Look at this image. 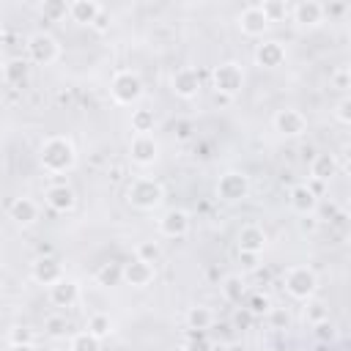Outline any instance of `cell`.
I'll use <instances>...</instances> for the list:
<instances>
[{
    "instance_id": "6da1fadb",
    "label": "cell",
    "mask_w": 351,
    "mask_h": 351,
    "mask_svg": "<svg viewBox=\"0 0 351 351\" xmlns=\"http://www.w3.org/2000/svg\"><path fill=\"white\" fill-rule=\"evenodd\" d=\"M38 162L47 173L52 176H60V173H69L74 165H77V151H74V143L63 134H52L41 143L38 148Z\"/></svg>"
},
{
    "instance_id": "7a4b0ae2",
    "label": "cell",
    "mask_w": 351,
    "mask_h": 351,
    "mask_svg": "<svg viewBox=\"0 0 351 351\" xmlns=\"http://www.w3.org/2000/svg\"><path fill=\"white\" fill-rule=\"evenodd\" d=\"M126 200L129 206H134L137 211H154L162 200H165V189L156 178H148V176H140L134 178L129 186H126Z\"/></svg>"
},
{
    "instance_id": "3957f363",
    "label": "cell",
    "mask_w": 351,
    "mask_h": 351,
    "mask_svg": "<svg viewBox=\"0 0 351 351\" xmlns=\"http://www.w3.org/2000/svg\"><path fill=\"white\" fill-rule=\"evenodd\" d=\"M282 285H285V293H288L291 299H296V302H310L313 293H315V288H318V277H315V271H313L310 266L296 263V266H291V269L285 271Z\"/></svg>"
},
{
    "instance_id": "277c9868",
    "label": "cell",
    "mask_w": 351,
    "mask_h": 351,
    "mask_svg": "<svg viewBox=\"0 0 351 351\" xmlns=\"http://www.w3.org/2000/svg\"><path fill=\"white\" fill-rule=\"evenodd\" d=\"M211 85H214L217 96L233 99V96H239V90L244 88V69H241L236 60H225V63L214 66V71H211Z\"/></svg>"
},
{
    "instance_id": "5b68a950",
    "label": "cell",
    "mask_w": 351,
    "mask_h": 351,
    "mask_svg": "<svg viewBox=\"0 0 351 351\" xmlns=\"http://www.w3.org/2000/svg\"><path fill=\"white\" fill-rule=\"evenodd\" d=\"M110 93H112L115 104L129 107V104H134V101L143 96V80H140L134 71L121 69V71H115L112 80H110Z\"/></svg>"
},
{
    "instance_id": "8992f818",
    "label": "cell",
    "mask_w": 351,
    "mask_h": 351,
    "mask_svg": "<svg viewBox=\"0 0 351 351\" xmlns=\"http://www.w3.org/2000/svg\"><path fill=\"white\" fill-rule=\"evenodd\" d=\"M60 55V47H58V38L52 33H44V30H36L27 36V58L30 63L36 66H52Z\"/></svg>"
},
{
    "instance_id": "52a82bcc",
    "label": "cell",
    "mask_w": 351,
    "mask_h": 351,
    "mask_svg": "<svg viewBox=\"0 0 351 351\" xmlns=\"http://www.w3.org/2000/svg\"><path fill=\"white\" fill-rule=\"evenodd\" d=\"M250 195V178L241 170H228L217 181V197L225 203H239Z\"/></svg>"
},
{
    "instance_id": "ba28073f",
    "label": "cell",
    "mask_w": 351,
    "mask_h": 351,
    "mask_svg": "<svg viewBox=\"0 0 351 351\" xmlns=\"http://www.w3.org/2000/svg\"><path fill=\"white\" fill-rule=\"evenodd\" d=\"M271 123H274V132H277L280 137H288V140L302 137V134L307 132V118H304L299 110H293V107L277 110L274 118H271Z\"/></svg>"
},
{
    "instance_id": "9c48e42d",
    "label": "cell",
    "mask_w": 351,
    "mask_h": 351,
    "mask_svg": "<svg viewBox=\"0 0 351 351\" xmlns=\"http://www.w3.org/2000/svg\"><path fill=\"white\" fill-rule=\"evenodd\" d=\"M129 156L137 167H148L159 159V143L154 134H132L129 140Z\"/></svg>"
},
{
    "instance_id": "30bf717a",
    "label": "cell",
    "mask_w": 351,
    "mask_h": 351,
    "mask_svg": "<svg viewBox=\"0 0 351 351\" xmlns=\"http://www.w3.org/2000/svg\"><path fill=\"white\" fill-rule=\"evenodd\" d=\"M30 277L38 282V285H55L60 277H63V266L55 255H38L33 263H30Z\"/></svg>"
},
{
    "instance_id": "8fae6325",
    "label": "cell",
    "mask_w": 351,
    "mask_h": 351,
    "mask_svg": "<svg viewBox=\"0 0 351 351\" xmlns=\"http://www.w3.org/2000/svg\"><path fill=\"white\" fill-rule=\"evenodd\" d=\"M170 88L178 99H195L200 93V71L192 69V66H181L173 80H170Z\"/></svg>"
},
{
    "instance_id": "7c38bea8",
    "label": "cell",
    "mask_w": 351,
    "mask_h": 351,
    "mask_svg": "<svg viewBox=\"0 0 351 351\" xmlns=\"http://www.w3.org/2000/svg\"><path fill=\"white\" fill-rule=\"evenodd\" d=\"M252 58H255V63H258L261 69H277V66L285 63V47H282V41H277V38H263V41L255 47Z\"/></svg>"
},
{
    "instance_id": "4fadbf2b",
    "label": "cell",
    "mask_w": 351,
    "mask_h": 351,
    "mask_svg": "<svg viewBox=\"0 0 351 351\" xmlns=\"http://www.w3.org/2000/svg\"><path fill=\"white\" fill-rule=\"evenodd\" d=\"M159 233L165 239H184L189 233V214L184 208H170L159 219Z\"/></svg>"
},
{
    "instance_id": "5bb4252c",
    "label": "cell",
    "mask_w": 351,
    "mask_h": 351,
    "mask_svg": "<svg viewBox=\"0 0 351 351\" xmlns=\"http://www.w3.org/2000/svg\"><path fill=\"white\" fill-rule=\"evenodd\" d=\"M266 27H269V19L263 16V11H261L258 3H255V5H247V8L239 14V30H241L244 36L261 38V36L266 33Z\"/></svg>"
},
{
    "instance_id": "9a60e30c",
    "label": "cell",
    "mask_w": 351,
    "mask_h": 351,
    "mask_svg": "<svg viewBox=\"0 0 351 351\" xmlns=\"http://www.w3.org/2000/svg\"><path fill=\"white\" fill-rule=\"evenodd\" d=\"M288 203L299 217H313L315 206H318V195L307 186V184H293L288 192Z\"/></svg>"
},
{
    "instance_id": "2e32d148",
    "label": "cell",
    "mask_w": 351,
    "mask_h": 351,
    "mask_svg": "<svg viewBox=\"0 0 351 351\" xmlns=\"http://www.w3.org/2000/svg\"><path fill=\"white\" fill-rule=\"evenodd\" d=\"M44 203H47L52 211H58V214H69V211L74 208V203H77V195H74V189L66 186V184H52V186H47V192H44Z\"/></svg>"
},
{
    "instance_id": "e0dca14e",
    "label": "cell",
    "mask_w": 351,
    "mask_h": 351,
    "mask_svg": "<svg viewBox=\"0 0 351 351\" xmlns=\"http://www.w3.org/2000/svg\"><path fill=\"white\" fill-rule=\"evenodd\" d=\"M154 274H156L154 266L145 263V261H140V258H132V261L123 263V282L132 285V288H145V285H151V282H154Z\"/></svg>"
},
{
    "instance_id": "ac0fdd59",
    "label": "cell",
    "mask_w": 351,
    "mask_h": 351,
    "mask_svg": "<svg viewBox=\"0 0 351 351\" xmlns=\"http://www.w3.org/2000/svg\"><path fill=\"white\" fill-rule=\"evenodd\" d=\"M77 299H80V282L77 280L63 274L55 285H49V302L55 307H71V304H77Z\"/></svg>"
},
{
    "instance_id": "d6986e66",
    "label": "cell",
    "mask_w": 351,
    "mask_h": 351,
    "mask_svg": "<svg viewBox=\"0 0 351 351\" xmlns=\"http://www.w3.org/2000/svg\"><path fill=\"white\" fill-rule=\"evenodd\" d=\"M291 16H293V22H299L302 27H315V25H321V19H324V3H318V0H299V3L291 8Z\"/></svg>"
},
{
    "instance_id": "ffe728a7",
    "label": "cell",
    "mask_w": 351,
    "mask_h": 351,
    "mask_svg": "<svg viewBox=\"0 0 351 351\" xmlns=\"http://www.w3.org/2000/svg\"><path fill=\"white\" fill-rule=\"evenodd\" d=\"M266 230L261 225H244L239 230V252H252V255H261L266 250Z\"/></svg>"
},
{
    "instance_id": "44dd1931",
    "label": "cell",
    "mask_w": 351,
    "mask_h": 351,
    "mask_svg": "<svg viewBox=\"0 0 351 351\" xmlns=\"http://www.w3.org/2000/svg\"><path fill=\"white\" fill-rule=\"evenodd\" d=\"M99 11H101V3H96V0H71L69 3V19L71 22H77V25H93V19L99 16Z\"/></svg>"
},
{
    "instance_id": "7402d4cb",
    "label": "cell",
    "mask_w": 351,
    "mask_h": 351,
    "mask_svg": "<svg viewBox=\"0 0 351 351\" xmlns=\"http://www.w3.org/2000/svg\"><path fill=\"white\" fill-rule=\"evenodd\" d=\"M332 176H337V159L335 154H318L310 162V181L315 184H326Z\"/></svg>"
},
{
    "instance_id": "603a6c76",
    "label": "cell",
    "mask_w": 351,
    "mask_h": 351,
    "mask_svg": "<svg viewBox=\"0 0 351 351\" xmlns=\"http://www.w3.org/2000/svg\"><path fill=\"white\" fill-rule=\"evenodd\" d=\"M8 217L16 222V225H30L38 219V206L36 200L30 197H14L11 206H8Z\"/></svg>"
},
{
    "instance_id": "cb8c5ba5",
    "label": "cell",
    "mask_w": 351,
    "mask_h": 351,
    "mask_svg": "<svg viewBox=\"0 0 351 351\" xmlns=\"http://www.w3.org/2000/svg\"><path fill=\"white\" fill-rule=\"evenodd\" d=\"M219 291H222L225 302H230V304H241V302H244V296H247V285H244L241 274H228V277L222 280Z\"/></svg>"
},
{
    "instance_id": "d4e9b609",
    "label": "cell",
    "mask_w": 351,
    "mask_h": 351,
    "mask_svg": "<svg viewBox=\"0 0 351 351\" xmlns=\"http://www.w3.org/2000/svg\"><path fill=\"white\" fill-rule=\"evenodd\" d=\"M214 324V313L206 304H195L186 313V326L189 332H208V326Z\"/></svg>"
},
{
    "instance_id": "484cf974",
    "label": "cell",
    "mask_w": 351,
    "mask_h": 351,
    "mask_svg": "<svg viewBox=\"0 0 351 351\" xmlns=\"http://www.w3.org/2000/svg\"><path fill=\"white\" fill-rule=\"evenodd\" d=\"M96 282L104 285V288L121 285V282H123V263H115V261L101 263V266L96 269Z\"/></svg>"
},
{
    "instance_id": "4316f807",
    "label": "cell",
    "mask_w": 351,
    "mask_h": 351,
    "mask_svg": "<svg viewBox=\"0 0 351 351\" xmlns=\"http://www.w3.org/2000/svg\"><path fill=\"white\" fill-rule=\"evenodd\" d=\"M129 126H132V132H134V134H151V132H154V126H156V115H154V110H145V107L132 110Z\"/></svg>"
},
{
    "instance_id": "83f0119b",
    "label": "cell",
    "mask_w": 351,
    "mask_h": 351,
    "mask_svg": "<svg viewBox=\"0 0 351 351\" xmlns=\"http://www.w3.org/2000/svg\"><path fill=\"white\" fill-rule=\"evenodd\" d=\"M3 80H5L8 85H22V82L27 80V60H22V58L5 60V66H3Z\"/></svg>"
},
{
    "instance_id": "f1b7e54d",
    "label": "cell",
    "mask_w": 351,
    "mask_h": 351,
    "mask_svg": "<svg viewBox=\"0 0 351 351\" xmlns=\"http://www.w3.org/2000/svg\"><path fill=\"white\" fill-rule=\"evenodd\" d=\"M85 332H90L93 337L104 340V337L112 332V318H110L107 313H93V315L88 318V326H85Z\"/></svg>"
},
{
    "instance_id": "f546056e",
    "label": "cell",
    "mask_w": 351,
    "mask_h": 351,
    "mask_svg": "<svg viewBox=\"0 0 351 351\" xmlns=\"http://www.w3.org/2000/svg\"><path fill=\"white\" fill-rule=\"evenodd\" d=\"M41 16L47 22H60L69 16V3L66 0H44L41 3Z\"/></svg>"
},
{
    "instance_id": "4dcf8cb0",
    "label": "cell",
    "mask_w": 351,
    "mask_h": 351,
    "mask_svg": "<svg viewBox=\"0 0 351 351\" xmlns=\"http://www.w3.org/2000/svg\"><path fill=\"white\" fill-rule=\"evenodd\" d=\"M69 351H101V340L93 337L90 332H77L71 335V343H69Z\"/></svg>"
},
{
    "instance_id": "1f68e13d",
    "label": "cell",
    "mask_w": 351,
    "mask_h": 351,
    "mask_svg": "<svg viewBox=\"0 0 351 351\" xmlns=\"http://www.w3.org/2000/svg\"><path fill=\"white\" fill-rule=\"evenodd\" d=\"M258 5H261V11H263V16L269 19V25H271V22H280V19H285V16L291 14L288 3H282V0H263V3H258Z\"/></svg>"
},
{
    "instance_id": "d6a6232c",
    "label": "cell",
    "mask_w": 351,
    "mask_h": 351,
    "mask_svg": "<svg viewBox=\"0 0 351 351\" xmlns=\"http://www.w3.org/2000/svg\"><path fill=\"white\" fill-rule=\"evenodd\" d=\"M244 310L250 313V315H266L269 310H271V299L266 296V293H250V296H244Z\"/></svg>"
},
{
    "instance_id": "836d02e7",
    "label": "cell",
    "mask_w": 351,
    "mask_h": 351,
    "mask_svg": "<svg viewBox=\"0 0 351 351\" xmlns=\"http://www.w3.org/2000/svg\"><path fill=\"white\" fill-rule=\"evenodd\" d=\"M44 332H47L52 340L66 337V335H69V321H66V315H60V313L47 315V318H44Z\"/></svg>"
},
{
    "instance_id": "e575fe53",
    "label": "cell",
    "mask_w": 351,
    "mask_h": 351,
    "mask_svg": "<svg viewBox=\"0 0 351 351\" xmlns=\"http://www.w3.org/2000/svg\"><path fill=\"white\" fill-rule=\"evenodd\" d=\"M159 255H162L159 241H140L137 250H134V258H140V261H145V263H151V266L159 261Z\"/></svg>"
},
{
    "instance_id": "d590c367",
    "label": "cell",
    "mask_w": 351,
    "mask_h": 351,
    "mask_svg": "<svg viewBox=\"0 0 351 351\" xmlns=\"http://www.w3.org/2000/svg\"><path fill=\"white\" fill-rule=\"evenodd\" d=\"M335 324L329 321V318H324V321H318V324H313V337L318 340V346H329L332 340H335Z\"/></svg>"
},
{
    "instance_id": "8d00e7d4",
    "label": "cell",
    "mask_w": 351,
    "mask_h": 351,
    "mask_svg": "<svg viewBox=\"0 0 351 351\" xmlns=\"http://www.w3.org/2000/svg\"><path fill=\"white\" fill-rule=\"evenodd\" d=\"M329 82L346 96L348 93V88H351V74H348V66H337L332 74H329Z\"/></svg>"
},
{
    "instance_id": "74e56055",
    "label": "cell",
    "mask_w": 351,
    "mask_h": 351,
    "mask_svg": "<svg viewBox=\"0 0 351 351\" xmlns=\"http://www.w3.org/2000/svg\"><path fill=\"white\" fill-rule=\"evenodd\" d=\"M266 321H269V326L271 329H288V324H291V315H288V310L285 307H271L269 313H266Z\"/></svg>"
},
{
    "instance_id": "f35d334b",
    "label": "cell",
    "mask_w": 351,
    "mask_h": 351,
    "mask_svg": "<svg viewBox=\"0 0 351 351\" xmlns=\"http://www.w3.org/2000/svg\"><path fill=\"white\" fill-rule=\"evenodd\" d=\"M304 318L310 321V326L318 324V321H324V318H329L326 304H324V302H307V307H304Z\"/></svg>"
},
{
    "instance_id": "ab89813d",
    "label": "cell",
    "mask_w": 351,
    "mask_h": 351,
    "mask_svg": "<svg viewBox=\"0 0 351 351\" xmlns=\"http://www.w3.org/2000/svg\"><path fill=\"white\" fill-rule=\"evenodd\" d=\"M184 351H211L208 335L206 332H189V340H186Z\"/></svg>"
},
{
    "instance_id": "60d3db41",
    "label": "cell",
    "mask_w": 351,
    "mask_h": 351,
    "mask_svg": "<svg viewBox=\"0 0 351 351\" xmlns=\"http://www.w3.org/2000/svg\"><path fill=\"white\" fill-rule=\"evenodd\" d=\"M335 118H337L343 126L351 123V99H348V96H340V101L335 104Z\"/></svg>"
},
{
    "instance_id": "b9f144b4",
    "label": "cell",
    "mask_w": 351,
    "mask_h": 351,
    "mask_svg": "<svg viewBox=\"0 0 351 351\" xmlns=\"http://www.w3.org/2000/svg\"><path fill=\"white\" fill-rule=\"evenodd\" d=\"M315 211H318V217L321 219H329V222H337V219H343V214H340V208H337V203H318L315 206Z\"/></svg>"
},
{
    "instance_id": "7bdbcfd3",
    "label": "cell",
    "mask_w": 351,
    "mask_h": 351,
    "mask_svg": "<svg viewBox=\"0 0 351 351\" xmlns=\"http://www.w3.org/2000/svg\"><path fill=\"white\" fill-rule=\"evenodd\" d=\"M8 343H11V346L33 343V329H27V326H14V329H11V335H8Z\"/></svg>"
},
{
    "instance_id": "ee69618b",
    "label": "cell",
    "mask_w": 351,
    "mask_h": 351,
    "mask_svg": "<svg viewBox=\"0 0 351 351\" xmlns=\"http://www.w3.org/2000/svg\"><path fill=\"white\" fill-rule=\"evenodd\" d=\"M93 30H99V33H104V30H110V11L101 5V11H99V16L93 19V25H90Z\"/></svg>"
},
{
    "instance_id": "f6af8a7d",
    "label": "cell",
    "mask_w": 351,
    "mask_h": 351,
    "mask_svg": "<svg viewBox=\"0 0 351 351\" xmlns=\"http://www.w3.org/2000/svg\"><path fill=\"white\" fill-rule=\"evenodd\" d=\"M176 137L178 140H189L192 137V123L189 121H178L176 123Z\"/></svg>"
},
{
    "instance_id": "bcb514c9",
    "label": "cell",
    "mask_w": 351,
    "mask_h": 351,
    "mask_svg": "<svg viewBox=\"0 0 351 351\" xmlns=\"http://www.w3.org/2000/svg\"><path fill=\"white\" fill-rule=\"evenodd\" d=\"M239 263H241L244 269H255V266H258V255H252V252H239Z\"/></svg>"
},
{
    "instance_id": "7dc6e473",
    "label": "cell",
    "mask_w": 351,
    "mask_h": 351,
    "mask_svg": "<svg viewBox=\"0 0 351 351\" xmlns=\"http://www.w3.org/2000/svg\"><path fill=\"white\" fill-rule=\"evenodd\" d=\"M222 351H250V348H247V343H241V340H230Z\"/></svg>"
},
{
    "instance_id": "c3c4849f",
    "label": "cell",
    "mask_w": 351,
    "mask_h": 351,
    "mask_svg": "<svg viewBox=\"0 0 351 351\" xmlns=\"http://www.w3.org/2000/svg\"><path fill=\"white\" fill-rule=\"evenodd\" d=\"M8 351H36L33 343H22V346H8Z\"/></svg>"
},
{
    "instance_id": "681fc988",
    "label": "cell",
    "mask_w": 351,
    "mask_h": 351,
    "mask_svg": "<svg viewBox=\"0 0 351 351\" xmlns=\"http://www.w3.org/2000/svg\"><path fill=\"white\" fill-rule=\"evenodd\" d=\"M302 228H304V230H313V228H315V217H304V219H302Z\"/></svg>"
},
{
    "instance_id": "f907efd6",
    "label": "cell",
    "mask_w": 351,
    "mask_h": 351,
    "mask_svg": "<svg viewBox=\"0 0 351 351\" xmlns=\"http://www.w3.org/2000/svg\"><path fill=\"white\" fill-rule=\"evenodd\" d=\"M236 321H239V326H244V324H247V321H250V313H247V310H244V315H241V313H239V318H236Z\"/></svg>"
},
{
    "instance_id": "816d5d0a",
    "label": "cell",
    "mask_w": 351,
    "mask_h": 351,
    "mask_svg": "<svg viewBox=\"0 0 351 351\" xmlns=\"http://www.w3.org/2000/svg\"><path fill=\"white\" fill-rule=\"evenodd\" d=\"M3 165H5V154H3V148H0V170H3Z\"/></svg>"
},
{
    "instance_id": "f5cc1de1",
    "label": "cell",
    "mask_w": 351,
    "mask_h": 351,
    "mask_svg": "<svg viewBox=\"0 0 351 351\" xmlns=\"http://www.w3.org/2000/svg\"><path fill=\"white\" fill-rule=\"evenodd\" d=\"M3 66H5V58L0 55V74H3Z\"/></svg>"
},
{
    "instance_id": "db71d44e",
    "label": "cell",
    "mask_w": 351,
    "mask_h": 351,
    "mask_svg": "<svg viewBox=\"0 0 351 351\" xmlns=\"http://www.w3.org/2000/svg\"><path fill=\"white\" fill-rule=\"evenodd\" d=\"M3 36H5V33H3V27H0V41H3Z\"/></svg>"
}]
</instances>
